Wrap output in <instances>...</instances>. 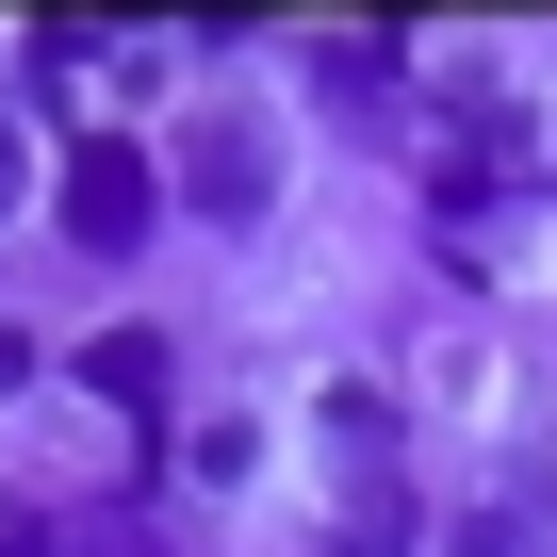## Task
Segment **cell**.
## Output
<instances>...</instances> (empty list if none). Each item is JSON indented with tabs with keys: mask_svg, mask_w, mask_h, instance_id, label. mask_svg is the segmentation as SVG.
I'll use <instances>...</instances> for the list:
<instances>
[{
	"mask_svg": "<svg viewBox=\"0 0 557 557\" xmlns=\"http://www.w3.org/2000/svg\"><path fill=\"white\" fill-rule=\"evenodd\" d=\"M50 213H66V246H99V262H115V246H148L164 164H148L132 132H83V148H66V181H50Z\"/></svg>",
	"mask_w": 557,
	"mask_h": 557,
	"instance_id": "cell-1",
	"label": "cell"
},
{
	"mask_svg": "<svg viewBox=\"0 0 557 557\" xmlns=\"http://www.w3.org/2000/svg\"><path fill=\"white\" fill-rule=\"evenodd\" d=\"M181 197H197V213H262V197H278V148H262L246 115H213V132L181 148Z\"/></svg>",
	"mask_w": 557,
	"mask_h": 557,
	"instance_id": "cell-2",
	"label": "cell"
},
{
	"mask_svg": "<svg viewBox=\"0 0 557 557\" xmlns=\"http://www.w3.org/2000/svg\"><path fill=\"white\" fill-rule=\"evenodd\" d=\"M83 377H99V394H115L132 426H164V329H115V345H99Z\"/></svg>",
	"mask_w": 557,
	"mask_h": 557,
	"instance_id": "cell-3",
	"label": "cell"
},
{
	"mask_svg": "<svg viewBox=\"0 0 557 557\" xmlns=\"http://www.w3.org/2000/svg\"><path fill=\"white\" fill-rule=\"evenodd\" d=\"M443 557H524V524H508V508H475V524H459Z\"/></svg>",
	"mask_w": 557,
	"mask_h": 557,
	"instance_id": "cell-4",
	"label": "cell"
},
{
	"mask_svg": "<svg viewBox=\"0 0 557 557\" xmlns=\"http://www.w3.org/2000/svg\"><path fill=\"white\" fill-rule=\"evenodd\" d=\"M0 213H17V132H0Z\"/></svg>",
	"mask_w": 557,
	"mask_h": 557,
	"instance_id": "cell-5",
	"label": "cell"
},
{
	"mask_svg": "<svg viewBox=\"0 0 557 557\" xmlns=\"http://www.w3.org/2000/svg\"><path fill=\"white\" fill-rule=\"evenodd\" d=\"M0 557H34V541H17V524H0Z\"/></svg>",
	"mask_w": 557,
	"mask_h": 557,
	"instance_id": "cell-6",
	"label": "cell"
}]
</instances>
